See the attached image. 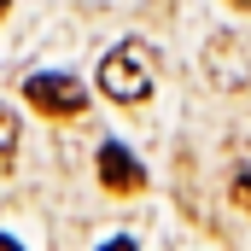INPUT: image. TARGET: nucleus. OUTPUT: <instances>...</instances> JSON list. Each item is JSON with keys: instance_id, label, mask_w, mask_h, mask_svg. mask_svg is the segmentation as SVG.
Wrapping results in <instances>:
<instances>
[{"instance_id": "0eeeda50", "label": "nucleus", "mask_w": 251, "mask_h": 251, "mask_svg": "<svg viewBox=\"0 0 251 251\" xmlns=\"http://www.w3.org/2000/svg\"><path fill=\"white\" fill-rule=\"evenodd\" d=\"M228 6H240V12H251V0H228Z\"/></svg>"}, {"instance_id": "423d86ee", "label": "nucleus", "mask_w": 251, "mask_h": 251, "mask_svg": "<svg viewBox=\"0 0 251 251\" xmlns=\"http://www.w3.org/2000/svg\"><path fill=\"white\" fill-rule=\"evenodd\" d=\"M234 204H240V210H251V164L234 176Z\"/></svg>"}, {"instance_id": "7ed1b4c3", "label": "nucleus", "mask_w": 251, "mask_h": 251, "mask_svg": "<svg viewBox=\"0 0 251 251\" xmlns=\"http://www.w3.org/2000/svg\"><path fill=\"white\" fill-rule=\"evenodd\" d=\"M100 181H105L111 193H140V187H146L140 164L128 158L123 146H100Z\"/></svg>"}, {"instance_id": "20e7f679", "label": "nucleus", "mask_w": 251, "mask_h": 251, "mask_svg": "<svg viewBox=\"0 0 251 251\" xmlns=\"http://www.w3.org/2000/svg\"><path fill=\"white\" fill-rule=\"evenodd\" d=\"M240 53H246V47H240L234 35H222V41L210 47V70H216V82H222V88H240V82L251 76V59H246V64H234Z\"/></svg>"}, {"instance_id": "39448f33", "label": "nucleus", "mask_w": 251, "mask_h": 251, "mask_svg": "<svg viewBox=\"0 0 251 251\" xmlns=\"http://www.w3.org/2000/svg\"><path fill=\"white\" fill-rule=\"evenodd\" d=\"M12 158H18V123H12V117L0 111V176L12 170Z\"/></svg>"}, {"instance_id": "f03ea898", "label": "nucleus", "mask_w": 251, "mask_h": 251, "mask_svg": "<svg viewBox=\"0 0 251 251\" xmlns=\"http://www.w3.org/2000/svg\"><path fill=\"white\" fill-rule=\"evenodd\" d=\"M24 94H29V105H35V111H47V117H76V111L88 105L82 82H70V76H29V82H24Z\"/></svg>"}, {"instance_id": "6e6552de", "label": "nucleus", "mask_w": 251, "mask_h": 251, "mask_svg": "<svg viewBox=\"0 0 251 251\" xmlns=\"http://www.w3.org/2000/svg\"><path fill=\"white\" fill-rule=\"evenodd\" d=\"M6 6H12V0H0V18H6Z\"/></svg>"}, {"instance_id": "f257e3e1", "label": "nucleus", "mask_w": 251, "mask_h": 251, "mask_svg": "<svg viewBox=\"0 0 251 251\" xmlns=\"http://www.w3.org/2000/svg\"><path fill=\"white\" fill-rule=\"evenodd\" d=\"M152 76H158V59H152L146 41H123V47H111L100 59V88L111 100H123V105H140L152 94Z\"/></svg>"}]
</instances>
